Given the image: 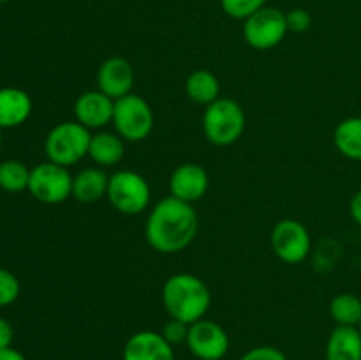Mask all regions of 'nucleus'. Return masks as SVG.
<instances>
[{
	"instance_id": "f257e3e1",
	"label": "nucleus",
	"mask_w": 361,
	"mask_h": 360,
	"mask_svg": "<svg viewBox=\"0 0 361 360\" xmlns=\"http://www.w3.org/2000/svg\"><path fill=\"white\" fill-rule=\"evenodd\" d=\"M200 221L190 203L168 196L150 210L145 226V236L154 251L176 254L187 249L196 239Z\"/></svg>"
},
{
	"instance_id": "f03ea898",
	"label": "nucleus",
	"mask_w": 361,
	"mask_h": 360,
	"mask_svg": "<svg viewBox=\"0 0 361 360\" xmlns=\"http://www.w3.org/2000/svg\"><path fill=\"white\" fill-rule=\"evenodd\" d=\"M161 296L169 318L187 325L203 320L212 304V293L207 282L189 272H180L166 279Z\"/></svg>"
},
{
	"instance_id": "7ed1b4c3",
	"label": "nucleus",
	"mask_w": 361,
	"mask_h": 360,
	"mask_svg": "<svg viewBox=\"0 0 361 360\" xmlns=\"http://www.w3.org/2000/svg\"><path fill=\"white\" fill-rule=\"evenodd\" d=\"M245 112L235 99L219 97L203 113L204 138L217 147L236 143L245 131Z\"/></svg>"
},
{
	"instance_id": "20e7f679",
	"label": "nucleus",
	"mask_w": 361,
	"mask_h": 360,
	"mask_svg": "<svg viewBox=\"0 0 361 360\" xmlns=\"http://www.w3.org/2000/svg\"><path fill=\"white\" fill-rule=\"evenodd\" d=\"M90 141V129L81 126L78 120L60 122L46 136L44 152L48 155V161L69 168L87 157Z\"/></svg>"
},
{
	"instance_id": "39448f33",
	"label": "nucleus",
	"mask_w": 361,
	"mask_h": 360,
	"mask_svg": "<svg viewBox=\"0 0 361 360\" xmlns=\"http://www.w3.org/2000/svg\"><path fill=\"white\" fill-rule=\"evenodd\" d=\"M108 201L116 212L126 215H137L150 205L152 194L147 179L133 169H120L109 176Z\"/></svg>"
},
{
	"instance_id": "423d86ee",
	"label": "nucleus",
	"mask_w": 361,
	"mask_h": 360,
	"mask_svg": "<svg viewBox=\"0 0 361 360\" xmlns=\"http://www.w3.org/2000/svg\"><path fill=\"white\" fill-rule=\"evenodd\" d=\"M154 109L137 94H129L115 101L113 126L116 133L130 143L147 140L154 131Z\"/></svg>"
},
{
	"instance_id": "0eeeda50",
	"label": "nucleus",
	"mask_w": 361,
	"mask_h": 360,
	"mask_svg": "<svg viewBox=\"0 0 361 360\" xmlns=\"http://www.w3.org/2000/svg\"><path fill=\"white\" fill-rule=\"evenodd\" d=\"M28 193L41 203H62L73 196V175L66 166L55 164L51 161L41 162L32 168Z\"/></svg>"
},
{
	"instance_id": "6e6552de",
	"label": "nucleus",
	"mask_w": 361,
	"mask_h": 360,
	"mask_svg": "<svg viewBox=\"0 0 361 360\" xmlns=\"http://www.w3.org/2000/svg\"><path fill=\"white\" fill-rule=\"evenodd\" d=\"M286 13L277 7L264 6L243 23V39L254 49H271L284 41L288 34Z\"/></svg>"
},
{
	"instance_id": "1a4fd4ad",
	"label": "nucleus",
	"mask_w": 361,
	"mask_h": 360,
	"mask_svg": "<svg viewBox=\"0 0 361 360\" xmlns=\"http://www.w3.org/2000/svg\"><path fill=\"white\" fill-rule=\"evenodd\" d=\"M309 229L296 219H282L271 232V249L275 256L288 265L302 263L310 253Z\"/></svg>"
},
{
	"instance_id": "9d476101",
	"label": "nucleus",
	"mask_w": 361,
	"mask_h": 360,
	"mask_svg": "<svg viewBox=\"0 0 361 360\" xmlns=\"http://www.w3.org/2000/svg\"><path fill=\"white\" fill-rule=\"evenodd\" d=\"M187 348L200 360H221L229 349V335L212 320H200L189 327Z\"/></svg>"
},
{
	"instance_id": "9b49d317",
	"label": "nucleus",
	"mask_w": 361,
	"mask_h": 360,
	"mask_svg": "<svg viewBox=\"0 0 361 360\" xmlns=\"http://www.w3.org/2000/svg\"><path fill=\"white\" fill-rule=\"evenodd\" d=\"M208 187H210V176L207 169L196 162H183L171 173L169 196L192 205L208 193Z\"/></svg>"
},
{
	"instance_id": "f8f14e48",
	"label": "nucleus",
	"mask_w": 361,
	"mask_h": 360,
	"mask_svg": "<svg viewBox=\"0 0 361 360\" xmlns=\"http://www.w3.org/2000/svg\"><path fill=\"white\" fill-rule=\"evenodd\" d=\"M113 113H115V101L99 88L83 92L74 102L76 120L87 129H104L113 122Z\"/></svg>"
},
{
	"instance_id": "ddd939ff",
	"label": "nucleus",
	"mask_w": 361,
	"mask_h": 360,
	"mask_svg": "<svg viewBox=\"0 0 361 360\" xmlns=\"http://www.w3.org/2000/svg\"><path fill=\"white\" fill-rule=\"evenodd\" d=\"M134 69L129 60L122 56H109L97 71V88L113 101L133 94Z\"/></svg>"
},
{
	"instance_id": "4468645a",
	"label": "nucleus",
	"mask_w": 361,
	"mask_h": 360,
	"mask_svg": "<svg viewBox=\"0 0 361 360\" xmlns=\"http://www.w3.org/2000/svg\"><path fill=\"white\" fill-rule=\"evenodd\" d=\"M123 360H175V352L161 332L141 330L127 339Z\"/></svg>"
},
{
	"instance_id": "2eb2a0df",
	"label": "nucleus",
	"mask_w": 361,
	"mask_h": 360,
	"mask_svg": "<svg viewBox=\"0 0 361 360\" xmlns=\"http://www.w3.org/2000/svg\"><path fill=\"white\" fill-rule=\"evenodd\" d=\"M32 115V99L16 87L0 88V129L20 127Z\"/></svg>"
},
{
	"instance_id": "dca6fc26",
	"label": "nucleus",
	"mask_w": 361,
	"mask_h": 360,
	"mask_svg": "<svg viewBox=\"0 0 361 360\" xmlns=\"http://www.w3.org/2000/svg\"><path fill=\"white\" fill-rule=\"evenodd\" d=\"M109 175L101 168H85L73 176V198L81 203H95L108 194Z\"/></svg>"
},
{
	"instance_id": "f3484780",
	"label": "nucleus",
	"mask_w": 361,
	"mask_h": 360,
	"mask_svg": "<svg viewBox=\"0 0 361 360\" xmlns=\"http://www.w3.org/2000/svg\"><path fill=\"white\" fill-rule=\"evenodd\" d=\"M126 155V140L118 133H108L101 131L97 134H92L90 148H88V157L97 166H116L122 162Z\"/></svg>"
},
{
	"instance_id": "a211bd4d",
	"label": "nucleus",
	"mask_w": 361,
	"mask_h": 360,
	"mask_svg": "<svg viewBox=\"0 0 361 360\" xmlns=\"http://www.w3.org/2000/svg\"><path fill=\"white\" fill-rule=\"evenodd\" d=\"M326 360H361L360 328L337 325L328 337Z\"/></svg>"
},
{
	"instance_id": "6ab92c4d",
	"label": "nucleus",
	"mask_w": 361,
	"mask_h": 360,
	"mask_svg": "<svg viewBox=\"0 0 361 360\" xmlns=\"http://www.w3.org/2000/svg\"><path fill=\"white\" fill-rule=\"evenodd\" d=\"M185 92L192 102L208 106L221 97V81L210 71L197 69L187 78Z\"/></svg>"
},
{
	"instance_id": "aec40b11",
	"label": "nucleus",
	"mask_w": 361,
	"mask_h": 360,
	"mask_svg": "<svg viewBox=\"0 0 361 360\" xmlns=\"http://www.w3.org/2000/svg\"><path fill=\"white\" fill-rule=\"evenodd\" d=\"M334 143L344 157L361 161V116L342 120L334 133Z\"/></svg>"
},
{
	"instance_id": "412c9836",
	"label": "nucleus",
	"mask_w": 361,
	"mask_h": 360,
	"mask_svg": "<svg viewBox=\"0 0 361 360\" xmlns=\"http://www.w3.org/2000/svg\"><path fill=\"white\" fill-rule=\"evenodd\" d=\"M330 314L341 327H358L361 323V299L353 293H341L331 299Z\"/></svg>"
},
{
	"instance_id": "4be33fe9",
	"label": "nucleus",
	"mask_w": 361,
	"mask_h": 360,
	"mask_svg": "<svg viewBox=\"0 0 361 360\" xmlns=\"http://www.w3.org/2000/svg\"><path fill=\"white\" fill-rule=\"evenodd\" d=\"M30 172L32 169H28L27 164L16 159L0 162V189L7 193H21L28 189Z\"/></svg>"
},
{
	"instance_id": "5701e85b",
	"label": "nucleus",
	"mask_w": 361,
	"mask_h": 360,
	"mask_svg": "<svg viewBox=\"0 0 361 360\" xmlns=\"http://www.w3.org/2000/svg\"><path fill=\"white\" fill-rule=\"evenodd\" d=\"M222 11L233 20H243L252 16L267 6V0H221Z\"/></svg>"
},
{
	"instance_id": "b1692460",
	"label": "nucleus",
	"mask_w": 361,
	"mask_h": 360,
	"mask_svg": "<svg viewBox=\"0 0 361 360\" xmlns=\"http://www.w3.org/2000/svg\"><path fill=\"white\" fill-rule=\"evenodd\" d=\"M20 281L13 272L0 268V307L11 306L20 296Z\"/></svg>"
},
{
	"instance_id": "393cba45",
	"label": "nucleus",
	"mask_w": 361,
	"mask_h": 360,
	"mask_svg": "<svg viewBox=\"0 0 361 360\" xmlns=\"http://www.w3.org/2000/svg\"><path fill=\"white\" fill-rule=\"evenodd\" d=\"M189 327L190 325L183 323V321L175 320V318H169L168 323L162 327V337L169 342L171 346L182 344L187 342V335H189Z\"/></svg>"
},
{
	"instance_id": "a878e982",
	"label": "nucleus",
	"mask_w": 361,
	"mask_h": 360,
	"mask_svg": "<svg viewBox=\"0 0 361 360\" xmlns=\"http://www.w3.org/2000/svg\"><path fill=\"white\" fill-rule=\"evenodd\" d=\"M286 21H288V30L295 32V34H302L307 32L312 25V18L305 9H293L286 14Z\"/></svg>"
},
{
	"instance_id": "bb28decb",
	"label": "nucleus",
	"mask_w": 361,
	"mask_h": 360,
	"mask_svg": "<svg viewBox=\"0 0 361 360\" xmlns=\"http://www.w3.org/2000/svg\"><path fill=\"white\" fill-rule=\"evenodd\" d=\"M242 360H288L284 353L274 346H256V348L249 349Z\"/></svg>"
},
{
	"instance_id": "cd10ccee",
	"label": "nucleus",
	"mask_w": 361,
	"mask_h": 360,
	"mask_svg": "<svg viewBox=\"0 0 361 360\" xmlns=\"http://www.w3.org/2000/svg\"><path fill=\"white\" fill-rule=\"evenodd\" d=\"M13 337L14 330L13 327H11V323L6 318H0V349L9 348V346L13 344Z\"/></svg>"
},
{
	"instance_id": "c85d7f7f",
	"label": "nucleus",
	"mask_w": 361,
	"mask_h": 360,
	"mask_svg": "<svg viewBox=\"0 0 361 360\" xmlns=\"http://www.w3.org/2000/svg\"><path fill=\"white\" fill-rule=\"evenodd\" d=\"M349 212H351V217L355 219L356 224L361 226V189L351 198V203H349Z\"/></svg>"
},
{
	"instance_id": "c756f323",
	"label": "nucleus",
	"mask_w": 361,
	"mask_h": 360,
	"mask_svg": "<svg viewBox=\"0 0 361 360\" xmlns=\"http://www.w3.org/2000/svg\"><path fill=\"white\" fill-rule=\"evenodd\" d=\"M0 360H27V359H25L23 353L14 349L13 346H9V348L0 349Z\"/></svg>"
},
{
	"instance_id": "7c9ffc66",
	"label": "nucleus",
	"mask_w": 361,
	"mask_h": 360,
	"mask_svg": "<svg viewBox=\"0 0 361 360\" xmlns=\"http://www.w3.org/2000/svg\"><path fill=\"white\" fill-rule=\"evenodd\" d=\"M0 147H2V129H0Z\"/></svg>"
},
{
	"instance_id": "2f4dec72",
	"label": "nucleus",
	"mask_w": 361,
	"mask_h": 360,
	"mask_svg": "<svg viewBox=\"0 0 361 360\" xmlns=\"http://www.w3.org/2000/svg\"><path fill=\"white\" fill-rule=\"evenodd\" d=\"M4 2H9V0H0V4H4Z\"/></svg>"
},
{
	"instance_id": "473e14b6",
	"label": "nucleus",
	"mask_w": 361,
	"mask_h": 360,
	"mask_svg": "<svg viewBox=\"0 0 361 360\" xmlns=\"http://www.w3.org/2000/svg\"><path fill=\"white\" fill-rule=\"evenodd\" d=\"M358 328H360V332H361V323H360V325H358Z\"/></svg>"
}]
</instances>
